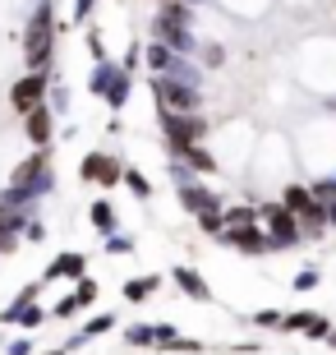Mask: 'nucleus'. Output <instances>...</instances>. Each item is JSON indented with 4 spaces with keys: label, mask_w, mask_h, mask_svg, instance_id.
Segmentation results:
<instances>
[{
    "label": "nucleus",
    "mask_w": 336,
    "mask_h": 355,
    "mask_svg": "<svg viewBox=\"0 0 336 355\" xmlns=\"http://www.w3.org/2000/svg\"><path fill=\"white\" fill-rule=\"evenodd\" d=\"M152 97L161 111H194L198 106V88L194 83L175 79V74H161V79H152Z\"/></svg>",
    "instance_id": "2"
},
{
    "label": "nucleus",
    "mask_w": 336,
    "mask_h": 355,
    "mask_svg": "<svg viewBox=\"0 0 336 355\" xmlns=\"http://www.w3.org/2000/svg\"><path fill=\"white\" fill-rule=\"evenodd\" d=\"M102 332H111V314H102V318L88 323V337H102Z\"/></svg>",
    "instance_id": "22"
},
{
    "label": "nucleus",
    "mask_w": 336,
    "mask_h": 355,
    "mask_svg": "<svg viewBox=\"0 0 336 355\" xmlns=\"http://www.w3.org/2000/svg\"><path fill=\"white\" fill-rule=\"evenodd\" d=\"M88 14H92V0H74V19H78V24H83Z\"/></svg>",
    "instance_id": "24"
},
{
    "label": "nucleus",
    "mask_w": 336,
    "mask_h": 355,
    "mask_svg": "<svg viewBox=\"0 0 336 355\" xmlns=\"http://www.w3.org/2000/svg\"><path fill=\"white\" fill-rule=\"evenodd\" d=\"M309 203H318V198H313L309 189H304V184H290V189H285V203H281V208H285V212H295V217H299V212L309 208Z\"/></svg>",
    "instance_id": "11"
},
{
    "label": "nucleus",
    "mask_w": 336,
    "mask_h": 355,
    "mask_svg": "<svg viewBox=\"0 0 336 355\" xmlns=\"http://www.w3.org/2000/svg\"><path fill=\"white\" fill-rule=\"evenodd\" d=\"M166 5H184V0H166Z\"/></svg>",
    "instance_id": "26"
},
{
    "label": "nucleus",
    "mask_w": 336,
    "mask_h": 355,
    "mask_svg": "<svg viewBox=\"0 0 336 355\" xmlns=\"http://www.w3.org/2000/svg\"><path fill=\"white\" fill-rule=\"evenodd\" d=\"M175 282H180V286L189 291L194 300H207V286H203V277H198V272H189V268H175Z\"/></svg>",
    "instance_id": "14"
},
{
    "label": "nucleus",
    "mask_w": 336,
    "mask_h": 355,
    "mask_svg": "<svg viewBox=\"0 0 336 355\" xmlns=\"http://www.w3.org/2000/svg\"><path fill=\"white\" fill-rule=\"evenodd\" d=\"M309 286H318V272H299L295 277V291H309Z\"/></svg>",
    "instance_id": "23"
},
{
    "label": "nucleus",
    "mask_w": 336,
    "mask_h": 355,
    "mask_svg": "<svg viewBox=\"0 0 336 355\" xmlns=\"http://www.w3.org/2000/svg\"><path fill=\"white\" fill-rule=\"evenodd\" d=\"M180 203L189 212H198V217H203V212H217V198H212V189H198V184H184L180 189Z\"/></svg>",
    "instance_id": "9"
},
{
    "label": "nucleus",
    "mask_w": 336,
    "mask_h": 355,
    "mask_svg": "<svg viewBox=\"0 0 336 355\" xmlns=\"http://www.w3.org/2000/svg\"><path fill=\"white\" fill-rule=\"evenodd\" d=\"M78 309H83V304H78L74 295H69V300H60V304H55V318H69V314H78Z\"/></svg>",
    "instance_id": "21"
},
{
    "label": "nucleus",
    "mask_w": 336,
    "mask_h": 355,
    "mask_svg": "<svg viewBox=\"0 0 336 355\" xmlns=\"http://www.w3.org/2000/svg\"><path fill=\"white\" fill-rule=\"evenodd\" d=\"M78 175H83V180H97V184H116L120 180V162L106 157V153H92V157H83Z\"/></svg>",
    "instance_id": "6"
},
{
    "label": "nucleus",
    "mask_w": 336,
    "mask_h": 355,
    "mask_svg": "<svg viewBox=\"0 0 336 355\" xmlns=\"http://www.w3.org/2000/svg\"><path fill=\"white\" fill-rule=\"evenodd\" d=\"M92 222L102 226V231H111V226H116V217H111V203H92Z\"/></svg>",
    "instance_id": "18"
},
{
    "label": "nucleus",
    "mask_w": 336,
    "mask_h": 355,
    "mask_svg": "<svg viewBox=\"0 0 336 355\" xmlns=\"http://www.w3.org/2000/svg\"><path fill=\"white\" fill-rule=\"evenodd\" d=\"M148 65H152V69H170V65H175V60H170V51H166V46H161V42H157L152 51H148Z\"/></svg>",
    "instance_id": "17"
},
{
    "label": "nucleus",
    "mask_w": 336,
    "mask_h": 355,
    "mask_svg": "<svg viewBox=\"0 0 336 355\" xmlns=\"http://www.w3.org/2000/svg\"><path fill=\"white\" fill-rule=\"evenodd\" d=\"M157 286H161V277H139V282H130V286H125V295H130V300H148Z\"/></svg>",
    "instance_id": "15"
},
{
    "label": "nucleus",
    "mask_w": 336,
    "mask_h": 355,
    "mask_svg": "<svg viewBox=\"0 0 336 355\" xmlns=\"http://www.w3.org/2000/svg\"><path fill=\"white\" fill-rule=\"evenodd\" d=\"M130 342H134V346H157V328L139 323V328H130Z\"/></svg>",
    "instance_id": "16"
},
{
    "label": "nucleus",
    "mask_w": 336,
    "mask_h": 355,
    "mask_svg": "<svg viewBox=\"0 0 336 355\" xmlns=\"http://www.w3.org/2000/svg\"><path fill=\"white\" fill-rule=\"evenodd\" d=\"M180 157L189 162V166H198V171H217V162H212V153H207V148H198V144L180 148Z\"/></svg>",
    "instance_id": "12"
},
{
    "label": "nucleus",
    "mask_w": 336,
    "mask_h": 355,
    "mask_svg": "<svg viewBox=\"0 0 336 355\" xmlns=\"http://www.w3.org/2000/svg\"><path fill=\"white\" fill-rule=\"evenodd\" d=\"M106 97H111V106H125V97H130V79H125V74H120V69H116V74H111V79H106Z\"/></svg>",
    "instance_id": "13"
},
{
    "label": "nucleus",
    "mask_w": 336,
    "mask_h": 355,
    "mask_svg": "<svg viewBox=\"0 0 336 355\" xmlns=\"http://www.w3.org/2000/svg\"><path fill=\"white\" fill-rule=\"evenodd\" d=\"M83 268H88V259H83V254H60V259H55V268L46 277H83Z\"/></svg>",
    "instance_id": "10"
},
{
    "label": "nucleus",
    "mask_w": 336,
    "mask_h": 355,
    "mask_svg": "<svg viewBox=\"0 0 336 355\" xmlns=\"http://www.w3.org/2000/svg\"><path fill=\"white\" fill-rule=\"evenodd\" d=\"M125 180H130V189H134V194H139V198H148V194H152V189H148V180H143L139 171H130V175H125Z\"/></svg>",
    "instance_id": "20"
},
{
    "label": "nucleus",
    "mask_w": 336,
    "mask_h": 355,
    "mask_svg": "<svg viewBox=\"0 0 336 355\" xmlns=\"http://www.w3.org/2000/svg\"><path fill=\"white\" fill-rule=\"evenodd\" d=\"M42 97H46V79H42L37 69L28 74V79H19L10 88V102L19 106V111H33V106H42Z\"/></svg>",
    "instance_id": "5"
},
{
    "label": "nucleus",
    "mask_w": 336,
    "mask_h": 355,
    "mask_svg": "<svg viewBox=\"0 0 336 355\" xmlns=\"http://www.w3.org/2000/svg\"><path fill=\"white\" fill-rule=\"evenodd\" d=\"M51 134H55L51 111H46V106H33V111H28V139H33L37 148H46V144H51Z\"/></svg>",
    "instance_id": "8"
},
{
    "label": "nucleus",
    "mask_w": 336,
    "mask_h": 355,
    "mask_svg": "<svg viewBox=\"0 0 336 355\" xmlns=\"http://www.w3.org/2000/svg\"><path fill=\"white\" fill-rule=\"evenodd\" d=\"M74 300H78V304H92V300H97V282H88V277H78Z\"/></svg>",
    "instance_id": "19"
},
{
    "label": "nucleus",
    "mask_w": 336,
    "mask_h": 355,
    "mask_svg": "<svg viewBox=\"0 0 336 355\" xmlns=\"http://www.w3.org/2000/svg\"><path fill=\"white\" fill-rule=\"evenodd\" d=\"M332 222H336V198H332Z\"/></svg>",
    "instance_id": "25"
},
{
    "label": "nucleus",
    "mask_w": 336,
    "mask_h": 355,
    "mask_svg": "<svg viewBox=\"0 0 336 355\" xmlns=\"http://www.w3.org/2000/svg\"><path fill=\"white\" fill-rule=\"evenodd\" d=\"M51 42H55V14H51V0H46V5H37V10H33V19H28L24 60L33 69H42L46 60H51Z\"/></svg>",
    "instance_id": "1"
},
{
    "label": "nucleus",
    "mask_w": 336,
    "mask_h": 355,
    "mask_svg": "<svg viewBox=\"0 0 336 355\" xmlns=\"http://www.w3.org/2000/svg\"><path fill=\"white\" fill-rule=\"evenodd\" d=\"M263 222L272 226V245H295L299 240V226H295V212H285V208H263Z\"/></svg>",
    "instance_id": "4"
},
{
    "label": "nucleus",
    "mask_w": 336,
    "mask_h": 355,
    "mask_svg": "<svg viewBox=\"0 0 336 355\" xmlns=\"http://www.w3.org/2000/svg\"><path fill=\"white\" fill-rule=\"evenodd\" d=\"M161 130H166V139L175 144V153L189 144H198L207 134V120H198L194 111H161Z\"/></svg>",
    "instance_id": "3"
},
{
    "label": "nucleus",
    "mask_w": 336,
    "mask_h": 355,
    "mask_svg": "<svg viewBox=\"0 0 336 355\" xmlns=\"http://www.w3.org/2000/svg\"><path fill=\"white\" fill-rule=\"evenodd\" d=\"M221 240H231V245H240L245 254H263L272 245L267 240V231H258L254 222H245V226H231V231H221Z\"/></svg>",
    "instance_id": "7"
}]
</instances>
